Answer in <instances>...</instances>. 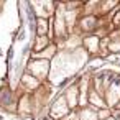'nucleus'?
Wrapping results in <instances>:
<instances>
[{"mask_svg":"<svg viewBox=\"0 0 120 120\" xmlns=\"http://www.w3.org/2000/svg\"><path fill=\"white\" fill-rule=\"evenodd\" d=\"M68 113H69V105H68V102H66V97L61 95V97H58V99L51 104V107H49V118H53V120H61V118L66 117Z\"/></svg>","mask_w":120,"mask_h":120,"instance_id":"nucleus-3","label":"nucleus"},{"mask_svg":"<svg viewBox=\"0 0 120 120\" xmlns=\"http://www.w3.org/2000/svg\"><path fill=\"white\" fill-rule=\"evenodd\" d=\"M95 23H97V20H95L94 17H86V18L81 20V26H82V30H86V31L94 30V28H95Z\"/></svg>","mask_w":120,"mask_h":120,"instance_id":"nucleus-10","label":"nucleus"},{"mask_svg":"<svg viewBox=\"0 0 120 120\" xmlns=\"http://www.w3.org/2000/svg\"><path fill=\"white\" fill-rule=\"evenodd\" d=\"M107 120H115V118H112V117H110V118H107Z\"/></svg>","mask_w":120,"mask_h":120,"instance_id":"nucleus-16","label":"nucleus"},{"mask_svg":"<svg viewBox=\"0 0 120 120\" xmlns=\"http://www.w3.org/2000/svg\"><path fill=\"white\" fill-rule=\"evenodd\" d=\"M23 84L25 86H28L30 89H35V87H38L40 86V81L36 79V77H33V76H23Z\"/></svg>","mask_w":120,"mask_h":120,"instance_id":"nucleus-12","label":"nucleus"},{"mask_svg":"<svg viewBox=\"0 0 120 120\" xmlns=\"http://www.w3.org/2000/svg\"><path fill=\"white\" fill-rule=\"evenodd\" d=\"M77 95H79V84H72V86H69L66 89V95L64 97H66V102H68L69 109L77 107V102H79Z\"/></svg>","mask_w":120,"mask_h":120,"instance_id":"nucleus-6","label":"nucleus"},{"mask_svg":"<svg viewBox=\"0 0 120 120\" xmlns=\"http://www.w3.org/2000/svg\"><path fill=\"white\" fill-rule=\"evenodd\" d=\"M84 46H86V51L87 53H97L99 51V38L97 36H87L84 40Z\"/></svg>","mask_w":120,"mask_h":120,"instance_id":"nucleus-8","label":"nucleus"},{"mask_svg":"<svg viewBox=\"0 0 120 120\" xmlns=\"http://www.w3.org/2000/svg\"><path fill=\"white\" fill-rule=\"evenodd\" d=\"M28 71L33 74V77H36L38 81H41L43 77H46L51 71V63L46 59H35L28 64Z\"/></svg>","mask_w":120,"mask_h":120,"instance_id":"nucleus-2","label":"nucleus"},{"mask_svg":"<svg viewBox=\"0 0 120 120\" xmlns=\"http://www.w3.org/2000/svg\"><path fill=\"white\" fill-rule=\"evenodd\" d=\"M84 64H87L86 48H76L71 51L64 49L56 53V56L51 59V71H49L51 84H61L64 79L76 74Z\"/></svg>","mask_w":120,"mask_h":120,"instance_id":"nucleus-1","label":"nucleus"},{"mask_svg":"<svg viewBox=\"0 0 120 120\" xmlns=\"http://www.w3.org/2000/svg\"><path fill=\"white\" fill-rule=\"evenodd\" d=\"M104 63H105V61H104L102 58H95V59L89 61V63H87V66H89L90 69H97V68H100V66H102Z\"/></svg>","mask_w":120,"mask_h":120,"instance_id":"nucleus-14","label":"nucleus"},{"mask_svg":"<svg viewBox=\"0 0 120 120\" xmlns=\"http://www.w3.org/2000/svg\"><path fill=\"white\" fill-rule=\"evenodd\" d=\"M33 56H35L36 59L41 58V59H46V61H48V58H54V56H56V46H54V45H49L43 53H35Z\"/></svg>","mask_w":120,"mask_h":120,"instance_id":"nucleus-9","label":"nucleus"},{"mask_svg":"<svg viewBox=\"0 0 120 120\" xmlns=\"http://www.w3.org/2000/svg\"><path fill=\"white\" fill-rule=\"evenodd\" d=\"M31 7L35 8V12H36V15L40 17V18H53V15H54V4L53 2H48V0H40V2H33L31 4Z\"/></svg>","mask_w":120,"mask_h":120,"instance_id":"nucleus-4","label":"nucleus"},{"mask_svg":"<svg viewBox=\"0 0 120 120\" xmlns=\"http://www.w3.org/2000/svg\"><path fill=\"white\" fill-rule=\"evenodd\" d=\"M48 23H49V20L38 18V22H36V30H38V35L45 36V35L48 33Z\"/></svg>","mask_w":120,"mask_h":120,"instance_id":"nucleus-11","label":"nucleus"},{"mask_svg":"<svg viewBox=\"0 0 120 120\" xmlns=\"http://www.w3.org/2000/svg\"><path fill=\"white\" fill-rule=\"evenodd\" d=\"M79 120H99V110L94 109L92 105L90 107H82L77 113Z\"/></svg>","mask_w":120,"mask_h":120,"instance_id":"nucleus-7","label":"nucleus"},{"mask_svg":"<svg viewBox=\"0 0 120 120\" xmlns=\"http://www.w3.org/2000/svg\"><path fill=\"white\" fill-rule=\"evenodd\" d=\"M112 118L120 120V109H113V110H112Z\"/></svg>","mask_w":120,"mask_h":120,"instance_id":"nucleus-15","label":"nucleus"},{"mask_svg":"<svg viewBox=\"0 0 120 120\" xmlns=\"http://www.w3.org/2000/svg\"><path fill=\"white\" fill-rule=\"evenodd\" d=\"M49 45V40L46 38V36H41V38H38L36 40V43H35V51L38 53V51H41L45 46H48Z\"/></svg>","mask_w":120,"mask_h":120,"instance_id":"nucleus-13","label":"nucleus"},{"mask_svg":"<svg viewBox=\"0 0 120 120\" xmlns=\"http://www.w3.org/2000/svg\"><path fill=\"white\" fill-rule=\"evenodd\" d=\"M104 100H105L107 107H113L115 104L120 102V79H118V77H117V79L112 82V86L107 89Z\"/></svg>","mask_w":120,"mask_h":120,"instance_id":"nucleus-5","label":"nucleus"}]
</instances>
